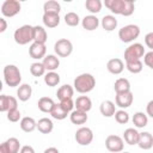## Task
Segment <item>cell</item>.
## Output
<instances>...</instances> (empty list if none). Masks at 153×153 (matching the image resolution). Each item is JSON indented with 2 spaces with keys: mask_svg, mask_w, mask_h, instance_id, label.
I'll use <instances>...</instances> for the list:
<instances>
[{
  "mask_svg": "<svg viewBox=\"0 0 153 153\" xmlns=\"http://www.w3.org/2000/svg\"><path fill=\"white\" fill-rule=\"evenodd\" d=\"M104 5L115 14H121L124 17L131 16L134 13L135 6L133 0H105Z\"/></svg>",
  "mask_w": 153,
  "mask_h": 153,
  "instance_id": "obj_1",
  "label": "cell"
},
{
  "mask_svg": "<svg viewBox=\"0 0 153 153\" xmlns=\"http://www.w3.org/2000/svg\"><path fill=\"white\" fill-rule=\"evenodd\" d=\"M74 90L79 93H87L91 92L96 86V79L90 73H82L79 74L74 79Z\"/></svg>",
  "mask_w": 153,
  "mask_h": 153,
  "instance_id": "obj_2",
  "label": "cell"
},
{
  "mask_svg": "<svg viewBox=\"0 0 153 153\" xmlns=\"http://www.w3.org/2000/svg\"><path fill=\"white\" fill-rule=\"evenodd\" d=\"M4 80H5L6 85L10 87L20 86L19 84L22 81V74H20L19 68L14 65L5 66L4 67Z\"/></svg>",
  "mask_w": 153,
  "mask_h": 153,
  "instance_id": "obj_3",
  "label": "cell"
},
{
  "mask_svg": "<svg viewBox=\"0 0 153 153\" xmlns=\"http://www.w3.org/2000/svg\"><path fill=\"white\" fill-rule=\"evenodd\" d=\"M13 38H14L16 43L19 45H25V44L32 42L33 41V26L25 24V25L18 27L13 33Z\"/></svg>",
  "mask_w": 153,
  "mask_h": 153,
  "instance_id": "obj_4",
  "label": "cell"
},
{
  "mask_svg": "<svg viewBox=\"0 0 153 153\" xmlns=\"http://www.w3.org/2000/svg\"><path fill=\"white\" fill-rule=\"evenodd\" d=\"M139 35H140V27L135 24L126 25L122 29H120V31H118V38L124 43L133 42L134 39H136L139 37Z\"/></svg>",
  "mask_w": 153,
  "mask_h": 153,
  "instance_id": "obj_5",
  "label": "cell"
},
{
  "mask_svg": "<svg viewBox=\"0 0 153 153\" xmlns=\"http://www.w3.org/2000/svg\"><path fill=\"white\" fill-rule=\"evenodd\" d=\"M145 48L141 43H133L124 50V60L127 61H135L140 60L145 56Z\"/></svg>",
  "mask_w": 153,
  "mask_h": 153,
  "instance_id": "obj_6",
  "label": "cell"
},
{
  "mask_svg": "<svg viewBox=\"0 0 153 153\" xmlns=\"http://www.w3.org/2000/svg\"><path fill=\"white\" fill-rule=\"evenodd\" d=\"M54 50L60 57H67L72 54L73 51V44L69 39L67 38H61L57 39L56 43L54 44Z\"/></svg>",
  "mask_w": 153,
  "mask_h": 153,
  "instance_id": "obj_7",
  "label": "cell"
},
{
  "mask_svg": "<svg viewBox=\"0 0 153 153\" xmlns=\"http://www.w3.org/2000/svg\"><path fill=\"white\" fill-rule=\"evenodd\" d=\"M20 2L17 0H5L1 5V13L4 17H14L20 12Z\"/></svg>",
  "mask_w": 153,
  "mask_h": 153,
  "instance_id": "obj_8",
  "label": "cell"
},
{
  "mask_svg": "<svg viewBox=\"0 0 153 153\" xmlns=\"http://www.w3.org/2000/svg\"><path fill=\"white\" fill-rule=\"evenodd\" d=\"M105 147L112 153H120L124 148V141L118 135H109L105 139Z\"/></svg>",
  "mask_w": 153,
  "mask_h": 153,
  "instance_id": "obj_9",
  "label": "cell"
},
{
  "mask_svg": "<svg viewBox=\"0 0 153 153\" xmlns=\"http://www.w3.org/2000/svg\"><path fill=\"white\" fill-rule=\"evenodd\" d=\"M75 141L80 146H87L93 140V133L88 127H81L75 131Z\"/></svg>",
  "mask_w": 153,
  "mask_h": 153,
  "instance_id": "obj_10",
  "label": "cell"
},
{
  "mask_svg": "<svg viewBox=\"0 0 153 153\" xmlns=\"http://www.w3.org/2000/svg\"><path fill=\"white\" fill-rule=\"evenodd\" d=\"M133 100H134V96H133L131 91L122 92V93H116L115 102H116V105L120 106L121 109L129 108L133 104Z\"/></svg>",
  "mask_w": 153,
  "mask_h": 153,
  "instance_id": "obj_11",
  "label": "cell"
},
{
  "mask_svg": "<svg viewBox=\"0 0 153 153\" xmlns=\"http://www.w3.org/2000/svg\"><path fill=\"white\" fill-rule=\"evenodd\" d=\"M45 53H47V48H45V44H42V43H37V42H33L30 48H29V54L32 59L35 60H39V59H44L45 57Z\"/></svg>",
  "mask_w": 153,
  "mask_h": 153,
  "instance_id": "obj_12",
  "label": "cell"
},
{
  "mask_svg": "<svg viewBox=\"0 0 153 153\" xmlns=\"http://www.w3.org/2000/svg\"><path fill=\"white\" fill-rule=\"evenodd\" d=\"M18 106L17 99L12 96L7 94H1L0 96V111L1 112H7L11 109H16Z\"/></svg>",
  "mask_w": 153,
  "mask_h": 153,
  "instance_id": "obj_13",
  "label": "cell"
},
{
  "mask_svg": "<svg viewBox=\"0 0 153 153\" xmlns=\"http://www.w3.org/2000/svg\"><path fill=\"white\" fill-rule=\"evenodd\" d=\"M106 68H108V71H109L111 74L117 75V74H121V73L123 72V69H124V63H123V61H122L121 59L115 57V59H111V60L108 61Z\"/></svg>",
  "mask_w": 153,
  "mask_h": 153,
  "instance_id": "obj_14",
  "label": "cell"
},
{
  "mask_svg": "<svg viewBox=\"0 0 153 153\" xmlns=\"http://www.w3.org/2000/svg\"><path fill=\"white\" fill-rule=\"evenodd\" d=\"M81 25L85 30L87 31H93L96 30L98 26H99V19L93 16V14H90V16H85L81 20Z\"/></svg>",
  "mask_w": 153,
  "mask_h": 153,
  "instance_id": "obj_15",
  "label": "cell"
},
{
  "mask_svg": "<svg viewBox=\"0 0 153 153\" xmlns=\"http://www.w3.org/2000/svg\"><path fill=\"white\" fill-rule=\"evenodd\" d=\"M74 106H75L76 110L87 112V111H90L91 108H92V102H91V99H90L87 96H80V97H78L76 100L74 102Z\"/></svg>",
  "mask_w": 153,
  "mask_h": 153,
  "instance_id": "obj_16",
  "label": "cell"
},
{
  "mask_svg": "<svg viewBox=\"0 0 153 153\" xmlns=\"http://www.w3.org/2000/svg\"><path fill=\"white\" fill-rule=\"evenodd\" d=\"M137 146L141 149H149V148H152L153 147V136H152V134L148 133V131L140 133Z\"/></svg>",
  "mask_w": 153,
  "mask_h": 153,
  "instance_id": "obj_17",
  "label": "cell"
},
{
  "mask_svg": "<svg viewBox=\"0 0 153 153\" xmlns=\"http://www.w3.org/2000/svg\"><path fill=\"white\" fill-rule=\"evenodd\" d=\"M140 133L135 128H128L123 133V139L128 145H137Z\"/></svg>",
  "mask_w": 153,
  "mask_h": 153,
  "instance_id": "obj_18",
  "label": "cell"
},
{
  "mask_svg": "<svg viewBox=\"0 0 153 153\" xmlns=\"http://www.w3.org/2000/svg\"><path fill=\"white\" fill-rule=\"evenodd\" d=\"M42 63H43V66L45 67L47 71L54 72L55 69L59 68V66H60V60H59V57L55 56V55H47V56L43 59V62H42Z\"/></svg>",
  "mask_w": 153,
  "mask_h": 153,
  "instance_id": "obj_19",
  "label": "cell"
},
{
  "mask_svg": "<svg viewBox=\"0 0 153 153\" xmlns=\"http://www.w3.org/2000/svg\"><path fill=\"white\" fill-rule=\"evenodd\" d=\"M115 103L111 102V100H104L102 102L100 106H99V110H100V114L104 116V117H111L115 115L116 112V108H115Z\"/></svg>",
  "mask_w": 153,
  "mask_h": 153,
  "instance_id": "obj_20",
  "label": "cell"
},
{
  "mask_svg": "<svg viewBox=\"0 0 153 153\" xmlns=\"http://www.w3.org/2000/svg\"><path fill=\"white\" fill-rule=\"evenodd\" d=\"M73 94H74V87H72L71 85H67V84L60 86V88L56 92V96L60 99V102L65 100V99H72Z\"/></svg>",
  "mask_w": 153,
  "mask_h": 153,
  "instance_id": "obj_21",
  "label": "cell"
},
{
  "mask_svg": "<svg viewBox=\"0 0 153 153\" xmlns=\"http://www.w3.org/2000/svg\"><path fill=\"white\" fill-rule=\"evenodd\" d=\"M53 128H54V123L48 117H43V118L38 120V122H37V129L42 134H49V133H51L53 131Z\"/></svg>",
  "mask_w": 153,
  "mask_h": 153,
  "instance_id": "obj_22",
  "label": "cell"
},
{
  "mask_svg": "<svg viewBox=\"0 0 153 153\" xmlns=\"http://www.w3.org/2000/svg\"><path fill=\"white\" fill-rule=\"evenodd\" d=\"M31 94H32V88H31V86L29 84H22L17 90V97L22 102L29 100Z\"/></svg>",
  "mask_w": 153,
  "mask_h": 153,
  "instance_id": "obj_23",
  "label": "cell"
},
{
  "mask_svg": "<svg viewBox=\"0 0 153 153\" xmlns=\"http://www.w3.org/2000/svg\"><path fill=\"white\" fill-rule=\"evenodd\" d=\"M42 20L47 27H56L60 24V16L54 13H43Z\"/></svg>",
  "mask_w": 153,
  "mask_h": 153,
  "instance_id": "obj_24",
  "label": "cell"
},
{
  "mask_svg": "<svg viewBox=\"0 0 153 153\" xmlns=\"http://www.w3.org/2000/svg\"><path fill=\"white\" fill-rule=\"evenodd\" d=\"M100 24H102V27L105 31H112L117 27V19L115 18V16L108 14V16H104L102 18Z\"/></svg>",
  "mask_w": 153,
  "mask_h": 153,
  "instance_id": "obj_25",
  "label": "cell"
},
{
  "mask_svg": "<svg viewBox=\"0 0 153 153\" xmlns=\"http://www.w3.org/2000/svg\"><path fill=\"white\" fill-rule=\"evenodd\" d=\"M37 105H38V109H39L42 112H49V114H50L51 110H53L54 106H55V103H54V100H53L51 98H49V97H42V98L38 99Z\"/></svg>",
  "mask_w": 153,
  "mask_h": 153,
  "instance_id": "obj_26",
  "label": "cell"
},
{
  "mask_svg": "<svg viewBox=\"0 0 153 153\" xmlns=\"http://www.w3.org/2000/svg\"><path fill=\"white\" fill-rule=\"evenodd\" d=\"M69 118H71V122L73 124H84V123H86L88 117H87V112H84V111L75 109L71 112Z\"/></svg>",
  "mask_w": 153,
  "mask_h": 153,
  "instance_id": "obj_27",
  "label": "cell"
},
{
  "mask_svg": "<svg viewBox=\"0 0 153 153\" xmlns=\"http://www.w3.org/2000/svg\"><path fill=\"white\" fill-rule=\"evenodd\" d=\"M47 39H48V35H47L45 29L39 25L33 26V42L44 44L47 42Z\"/></svg>",
  "mask_w": 153,
  "mask_h": 153,
  "instance_id": "obj_28",
  "label": "cell"
},
{
  "mask_svg": "<svg viewBox=\"0 0 153 153\" xmlns=\"http://www.w3.org/2000/svg\"><path fill=\"white\" fill-rule=\"evenodd\" d=\"M20 128L25 133H31L37 128V122L32 117H29V116L23 117L20 120Z\"/></svg>",
  "mask_w": 153,
  "mask_h": 153,
  "instance_id": "obj_29",
  "label": "cell"
},
{
  "mask_svg": "<svg viewBox=\"0 0 153 153\" xmlns=\"http://www.w3.org/2000/svg\"><path fill=\"white\" fill-rule=\"evenodd\" d=\"M114 88L116 93H122V92H128L130 91V82L126 78H120L115 81Z\"/></svg>",
  "mask_w": 153,
  "mask_h": 153,
  "instance_id": "obj_30",
  "label": "cell"
},
{
  "mask_svg": "<svg viewBox=\"0 0 153 153\" xmlns=\"http://www.w3.org/2000/svg\"><path fill=\"white\" fill-rule=\"evenodd\" d=\"M131 120H133V123H134V126H135L136 128H143V127H146L147 123H148V117H147V115L143 114V112H141V111L135 112Z\"/></svg>",
  "mask_w": 153,
  "mask_h": 153,
  "instance_id": "obj_31",
  "label": "cell"
},
{
  "mask_svg": "<svg viewBox=\"0 0 153 153\" xmlns=\"http://www.w3.org/2000/svg\"><path fill=\"white\" fill-rule=\"evenodd\" d=\"M43 10L44 13H54V14H59L61 11V6L57 1L55 0H49L47 2H44L43 5Z\"/></svg>",
  "mask_w": 153,
  "mask_h": 153,
  "instance_id": "obj_32",
  "label": "cell"
},
{
  "mask_svg": "<svg viewBox=\"0 0 153 153\" xmlns=\"http://www.w3.org/2000/svg\"><path fill=\"white\" fill-rule=\"evenodd\" d=\"M68 114H69V112H68V111H66V110L60 105V103H59V104H55L54 109H53V110H51V112H50L51 117H53V118H55V120H57V121L65 120V118L67 117V115H68Z\"/></svg>",
  "mask_w": 153,
  "mask_h": 153,
  "instance_id": "obj_33",
  "label": "cell"
},
{
  "mask_svg": "<svg viewBox=\"0 0 153 153\" xmlns=\"http://www.w3.org/2000/svg\"><path fill=\"white\" fill-rule=\"evenodd\" d=\"M44 82L50 86V87H54L56 85H59L60 82V75L56 73V72H48L45 75H44Z\"/></svg>",
  "mask_w": 153,
  "mask_h": 153,
  "instance_id": "obj_34",
  "label": "cell"
},
{
  "mask_svg": "<svg viewBox=\"0 0 153 153\" xmlns=\"http://www.w3.org/2000/svg\"><path fill=\"white\" fill-rule=\"evenodd\" d=\"M85 7L87 11L96 14V13L100 12V10H102V1L100 0H86Z\"/></svg>",
  "mask_w": 153,
  "mask_h": 153,
  "instance_id": "obj_35",
  "label": "cell"
},
{
  "mask_svg": "<svg viewBox=\"0 0 153 153\" xmlns=\"http://www.w3.org/2000/svg\"><path fill=\"white\" fill-rule=\"evenodd\" d=\"M126 67L127 69L133 73V74H137L142 71V62L140 60H135V61H127L126 62Z\"/></svg>",
  "mask_w": 153,
  "mask_h": 153,
  "instance_id": "obj_36",
  "label": "cell"
},
{
  "mask_svg": "<svg viewBox=\"0 0 153 153\" xmlns=\"http://www.w3.org/2000/svg\"><path fill=\"white\" fill-rule=\"evenodd\" d=\"M45 71L47 69H45V67L43 66L42 62H33L30 66V73L33 76H42V75H44Z\"/></svg>",
  "mask_w": 153,
  "mask_h": 153,
  "instance_id": "obj_37",
  "label": "cell"
},
{
  "mask_svg": "<svg viewBox=\"0 0 153 153\" xmlns=\"http://www.w3.org/2000/svg\"><path fill=\"white\" fill-rule=\"evenodd\" d=\"M10 153H19L20 152V142L17 137H10L6 140Z\"/></svg>",
  "mask_w": 153,
  "mask_h": 153,
  "instance_id": "obj_38",
  "label": "cell"
},
{
  "mask_svg": "<svg viewBox=\"0 0 153 153\" xmlns=\"http://www.w3.org/2000/svg\"><path fill=\"white\" fill-rule=\"evenodd\" d=\"M65 23L68 26H76L80 23V18L75 12H68L65 16Z\"/></svg>",
  "mask_w": 153,
  "mask_h": 153,
  "instance_id": "obj_39",
  "label": "cell"
},
{
  "mask_svg": "<svg viewBox=\"0 0 153 153\" xmlns=\"http://www.w3.org/2000/svg\"><path fill=\"white\" fill-rule=\"evenodd\" d=\"M115 120H116V122L117 123H120V124H126V123H128L129 122V114L127 112V111H124L123 109H121V110H117L116 112H115Z\"/></svg>",
  "mask_w": 153,
  "mask_h": 153,
  "instance_id": "obj_40",
  "label": "cell"
},
{
  "mask_svg": "<svg viewBox=\"0 0 153 153\" xmlns=\"http://www.w3.org/2000/svg\"><path fill=\"white\" fill-rule=\"evenodd\" d=\"M20 111L18 110V108L16 109H11L7 111V120L10 122H18L20 120Z\"/></svg>",
  "mask_w": 153,
  "mask_h": 153,
  "instance_id": "obj_41",
  "label": "cell"
},
{
  "mask_svg": "<svg viewBox=\"0 0 153 153\" xmlns=\"http://www.w3.org/2000/svg\"><path fill=\"white\" fill-rule=\"evenodd\" d=\"M60 105L68 112H72L73 109H74V102L72 99H65V100H61L60 102Z\"/></svg>",
  "mask_w": 153,
  "mask_h": 153,
  "instance_id": "obj_42",
  "label": "cell"
},
{
  "mask_svg": "<svg viewBox=\"0 0 153 153\" xmlns=\"http://www.w3.org/2000/svg\"><path fill=\"white\" fill-rule=\"evenodd\" d=\"M143 62H145V65H146L147 67H149L151 69H153V51H152V50L145 54V56H143Z\"/></svg>",
  "mask_w": 153,
  "mask_h": 153,
  "instance_id": "obj_43",
  "label": "cell"
},
{
  "mask_svg": "<svg viewBox=\"0 0 153 153\" xmlns=\"http://www.w3.org/2000/svg\"><path fill=\"white\" fill-rule=\"evenodd\" d=\"M145 43H146V45L153 51V32H148V33L145 36Z\"/></svg>",
  "mask_w": 153,
  "mask_h": 153,
  "instance_id": "obj_44",
  "label": "cell"
},
{
  "mask_svg": "<svg viewBox=\"0 0 153 153\" xmlns=\"http://www.w3.org/2000/svg\"><path fill=\"white\" fill-rule=\"evenodd\" d=\"M146 112H147V115H148L149 117L153 118V99L148 102V104H147V106H146Z\"/></svg>",
  "mask_w": 153,
  "mask_h": 153,
  "instance_id": "obj_45",
  "label": "cell"
},
{
  "mask_svg": "<svg viewBox=\"0 0 153 153\" xmlns=\"http://www.w3.org/2000/svg\"><path fill=\"white\" fill-rule=\"evenodd\" d=\"M19 153H35V149H33L31 146L26 145V146H23V147L20 148V152H19Z\"/></svg>",
  "mask_w": 153,
  "mask_h": 153,
  "instance_id": "obj_46",
  "label": "cell"
},
{
  "mask_svg": "<svg viewBox=\"0 0 153 153\" xmlns=\"http://www.w3.org/2000/svg\"><path fill=\"white\" fill-rule=\"evenodd\" d=\"M7 29V23L4 18H0V32H4Z\"/></svg>",
  "mask_w": 153,
  "mask_h": 153,
  "instance_id": "obj_47",
  "label": "cell"
},
{
  "mask_svg": "<svg viewBox=\"0 0 153 153\" xmlns=\"http://www.w3.org/2000/svg\"><path fill=\"white\" fill-rule=\"evenodd\" d=\"M0 153H10V151H8V147H7V143H6V141H4V142L0 145Z\"/></svg>",
  "mask_w": 153,
  "mask_h": 153,
  "instance_id": "obj_48",
  "label": "cell"
},
{
  "mask_svg": "<svg viewBox=\"0 0 153 153\" xmlns=\"http://www.w3.org/2000/svg\"><path fill=\"white\" fill-rule=\"evenodd\" d=\"M43 153H60V152H59V149L56 147H48L47 149H44Z\"/></svg>",
  "mask_w": 153,
  "mask_h": 153,
  "instance_id": "obj_49",
  "label": "cell"
},
{
  "mask_svg": "<svg viewBox=\"0 0 153 153\" xmlns=\"http://www.w3.org/2000/svg\"><path fill=\"white\" fill-rule=\"evenodd\" d=\"M123 153H129V152H123Z\"/></svg>",
  "mask_w": 153,
  "mask_h": 153,
  "instance_id": "obj_50",
  "label": "cell"
}]
</instances>
